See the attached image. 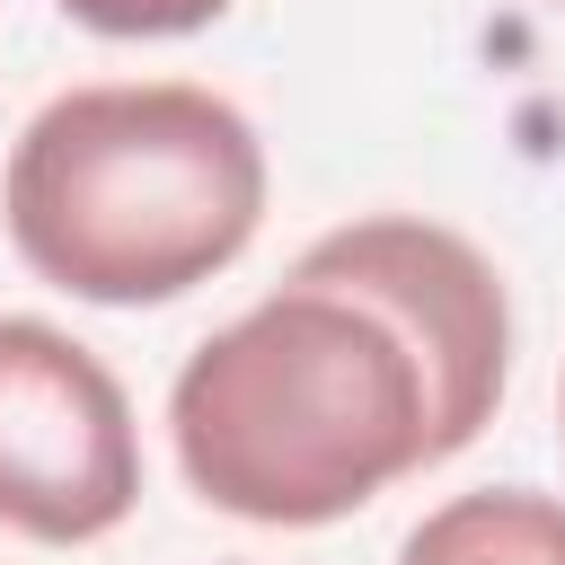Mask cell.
<instances>
[{"label":"cell","instance_id":"6da1fadb","mask_svg":"<svg viewBox=\"0 0 565 565\" xmlns=\"http://www.w3.org/2000/svg\"><path fill=\"white\" fill-rule=\"evenodd\" d=\"M512 380V300L486 247L371 212L300 247L282 291L212 327L168 441L185 486L256 530H327L415 468L459 459Z\"/></svg>","mask_w":565,"mask_h":565},{"label":"cell","instance_id":"7a4b0ae2","mask_svg":"<svg viewBox=\"0 0 565 565\" xmlns=\"http://www.w3.org/2000/svg\"><path fill=\"white\" fill-rule=\"evenodd\" d=\"M0 221L53 291L159 309L247 256L265 221V141L203 79H88L9 141Z\"/></svg>","mask_w":565,"mask_h":565},{"label":"cell","instance_id":"3957f363","mask_svg":"<svg viewBox=\"0 0 565 565\" xmlns=\"http://www.w3.org/2000/svg\"><path fill=\"white\" fill-rule=\"evenodd\" d=\"M141 503V424L124 380L53 318L0 309V530L88 547Z\"/></svg>","mask_w":565,"mask_h":565},{"label":"cell","instance_id":"277c9868","mask_svg":"<svg viewBox=\"0 0 565 565\" xmlns=\"http://www.w3.org/2000/svg\"><path fill=\"white\" fill-rule=\"evenodd\" d=\"M397 565H565V503L539 486H477L433 503Z\"/></svg>","mask_w":565,"mask_h":565},{"label":"cell","instance_id":"5b68a950","mask_svg":"<svg viewBox=\"0 0 565 565\" xmlns=\"http://www.w3.org/2000/svg\"><path fill=\"white\" fill-rule=\"evenodd\" d=\"M62 18H79L88 35H115V44H150V35H194L212 18H230L238 0H53Z\"/></svg>","mask_w":565,"mask_h":565},{"label":"cell","instance_id":"8992f818","mask_svg":"<svg viewBox=\"0 0 565 565\" xmlns=\"http://www.w3.org/2000/svg\"><path fill=\"white\" fill-rule=\"evenodd\" d=\"M556 424H565V388H556Z\"/></svg>","mask_w":565,"mask_h":565}]
</instances>
